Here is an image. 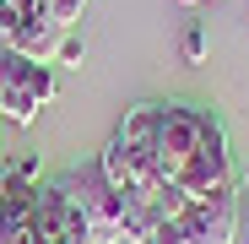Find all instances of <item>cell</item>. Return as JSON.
Returning a JSON list of instances; mask_svg holds the SVG:
<instances>
[{"mask_svg": "<svg viewBox=\"0 0 249 244\" xmlns=\"http://www.w3.org/2000/svg\"><path fill=\"white\" fill-rule=\"evenodd\" d=\"M65 190V201L87 217V244H124V201L114 190V179L103 174V163H76L71 174L54 179Z\"/></svg>", "mask_w": 249, "mask_h": 244, "instance_id": "cell-1", "label": "cell"}, {"mask_svg": "<svg viewBox=\"0 0 249 244\" xmlns=\"http://www.w3.org/2000/svg\"><path fill=\"white\" fill-rule=\"evenodd\" d=\"M212 114L217 109H195V103H157L152 109V163H157V174L168 185H179L190 157L200 152Z\"/></svg>", "mask_w": 249, "mask_h": 244, "instance_id": "cell-2", "label": "cell"}, {"mask_svg": "<svg viewBox=\"0 0 249 244\" xmlns=\"http://www.w3.org/2000/svg\"><path fill=\"white\" fill-rule=\"evenodd\" d=\"M60 98V81H54V65H38V60H22V55H0V114L17 119V125H33L38 109Z\"/></svg>", "mask_w": 249, "mask_h": 244, "instance_id": "cell-3", "label": "cell"}, {"mask_svg": "<svg viewBox=\"0 0 249 244\" xmlns=\"http://www.w3.org/2000/svg\"><path fill=\"white\" fill-rule=\"evenodd\" d=\"M174 223L184 244H238V185L217 195H190Z\"/></svg>", "mask_w": 249, "mask_h": 244, "instance_id": "cell-4", "label": "cell"}, {"mask_svg": "<svg viewBox=\"0 0 249 244\" xmlns=\"http://www.w3.org/2000/svg\"><path fill=\"white\" fill-rule=\"evenodd\" d=\"M81 11H87V0H33V17H44L54 27H76Z\"/></svg>", "mask_w": 249, "mask_h": 244, "instance_id": "cell-5", "label": "cell"}, {"mask_svg": "<svg viewBox=\"0 0 249 244\" xmlns=\"http://www.w3.org/2000/svg\"><path fill=\"white\" fill-rule=\"evenodd\" d=\"M179 55H184L190 65H200V60H206V22H190V27H184V44H179Z\"/></svg>", "mask_w": 249, "mask_h": 244, "instance_id": "cell-6", "label": "cell"}, {"mask_svg": "<svg viewBox=\"0 0 249 244\" xmlns=\"http://www.w3.org/2000/svg\"><path fill=\"white\" fill-rule=\"evenodd\" d=\"M238 244H249V163L238 169Z\"/></svg>", "mask_w": 249, "mask_h": 244, "instance_id": "cell-7", "label": "cell"}, {"mask_svg": "<svg viewBox=\"0 0 249 244\" xmlns=\"http://www.w3.org/2000/svg\"><path fill=\"white\" fill-rule=\"evenodd\" d=\"M22 22H27V17L17 11V0H0V44H6V38H11Z\"/></svg>", "mask_w": 249, "mask_h": 244, "instance_id": "cell-8", "label": "cell"}, {"mask_svg": "<svg viewBox=\"0 0 249 244\" xmlns=\"http://www.w3.org/2000/svg\"><path fill=\"white\" fill-rule=\"evenodd\" d=\"M141 244H184V233H179V223L168 217V223H157V228H152V233H146Z\"/></svg>", "mask_w": 249, "mask_h": 244, "instance_id": "cell-9", "label": "cell"}, {"mask_svg": "<svg viewBox=\"0 0 249 244\" xmlns=\"http://www.w3.org/2000/svg\"><path fill=\"white\" fill-rule=\"evenodd\" d=\"M17 11H22V17H33V0H17Z\"/></svg>", "mask_w": 249, "mask_h": 244, "instance_id": "cell-10", "label": "cell"}, {"mask_svg": "<svg viewBox=\"0 0 249 244\" xmlns=\"http://www.w3.org/2000/svg\"><path fill=\"white\" fill-rule=\"evenodd\" d=\"M184 6H206V0H184Z\"/></svg>", "mask_w": 249, "mask_h": 244, "instance_id": "cell-11", "label": "cell"}, {"mask_svg": "<svg viewBox=\"0 0 249 244\" xmlns=\"http://www.w3.org/2000/svg\"><path fill=\"white\" fill-rule=\"evenodd\" d=\"M0 119H6V114H0Z\"/></svg>", "mask_w": 249, "mask_h": 244, "instance_id": "cell-12", "label": "cell"}]
</instances>
